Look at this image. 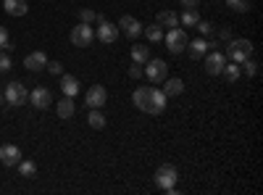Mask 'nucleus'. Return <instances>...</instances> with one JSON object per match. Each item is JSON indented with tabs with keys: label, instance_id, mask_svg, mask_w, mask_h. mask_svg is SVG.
I'll use <instances>...</instances> for the list:
<instances>
[{
	"label": "nucleus",
	"instance_id": "obj_1",
	"mask_svg": "<svg viewBox=\"0 0 263 195\" xmlns=\"http://www.w3.org/2000/svg\"><path fill=\"white\" fill-rule=\"evenodd\" d=\"M132 103H135L142 114L158 116V114L166 111L168 98L163 95V90H156V87H137L135 93H132Z\"/></svg>",
	"mask_w": 263,
	"mask_h": 195
},
{
	"label": "nucleus",
	"instance_id": "obj_2",
	"mask_svg": "<svg viewBox=\"0 0 263 195\" xmlns=\"http://www.w3.org/2000/svg\"><path fill=\"white\" fill-rule=\"evenodd\" d=\"M227 56L234 61V63H242L253 56V42L245 40V37H239V40H229V48H227Z\"/></svg>",
	"mask_w": 263,
	"mask_h": 195
},
{
	"label": "nucleus",
	"instance_id": "obj_3",
	"mask_svg": "<svg viewBox=\"0 0 263 195\" xmlns=\"http://www.w3.org/2000/svg\"><path fill=\"white\" fill-rule=\"evenodd\" d=\"M142 74H145L153 84H156V82H163V79H166V74H168V63H166L163 58H150V61L145 63Z\"/></svg>",
	"mask_w": 263,
	"mask_h": 195
},
{
	"label": "nucleus",
	"instance_id": "obj_4",
	"mask_svg": "<svg viewBox=\"0 0 263 195\" xmlns=\"http://www.w3.org/2000/svg\"><path fill=\"white\" fill-rule=\"evenodd\" d=\"M163 40H166V48H168L171 53H182V50L187 48V42H190L187 29H177V27H171Z\"/></svg>",
	"mask_w": 263,
	"mask_h": 195
},
{
	"label": "nucleus",
	"instance_id": "obj_5",
	"mask_svg": "<svg viewBox=\"0 0 263 195\" xmlns=\"http://www.w3.org/2000/svg\"><path fill=\"white\" fill-rule=\"evenodd\" d=\"M95 40V29L90 24H77L71 29V45L74 48H90Z\"/></svg>",
	"mask_w": 263,
	"mask_h": 195
},
{
	"label": "nucleus",
	"instance_id": "obj_6",
	"mask_svg": "<svg viewBox=\"0 0 263 195\" xmlns=\"http://www.w3.org/2000/svg\"><path fill=\"white\" fill-rule=\"evenodd\" d=\"M95 37L100 40V42H105V45H111V42H116L119 40V27L116 24H111L105 16H98V29H95Z\"/></svg>",
	"mask_w": 263,
	"mask_h": 195
},
{
	"label": "nucleus",
	"instance_id": "obj_7",
	"mask_svg": "<svg viewBox=\"0 0 263 195\" xmlns=\"http://www.w3.org/2000/svg\"><path fill=\"white\" fill-rule=\"evenodd\" d=\"M3 100L11 103V105H24L29 100V93H27V87L21 82H11L6 87V93H3Z\"/></svg>",
	"mask_w": 263,
	"mask_h": 195
},
{
	"label": "nucleus",
	"instance_id": "obj_8",
	"mask_svg": "<svg viewBox=\"0 0 263 195\" xmlns=\"http://www.w3.org/2000/svg\"><path fill=\"white\" fill-rule=\"evenodd\" d=\"M177 180H179V174H177V169H174L171 164H163V166L156 169V185H158L161 190L174 187V185H177Z\"/></svg>",
	"mask_w": 263,
	"mask_h": 195
},
{
	"label": "nucleus",
	"instance_id": "obj_9",
	"mask_svg": "<svg viewBox=\"0 0 263 195\" xmlns=\"http://www.w3.org/2000/svg\"><path fill=\"white\" fill-rule=\"evenodd\" d=\"M203 58H205V74H211V77H218L224 72V66H227V56L218 53V50H213V53H208Z\"/></svg>",
	"mask_w": 263,
	"mask_h": 195
},
{
	"label": "nucleus",
	"instance_id": "obj_10",
	"mask_svg": "<svg viewBox=\"0 0 263 195\" xmlns=\"http://www.w3.org/2000/svg\"><path fill=\"white\" fill-rule=\"evenodd\" d=\"M105 100H108V90L103 87V84H92V87L87 90V95H84L87 108H103Z\"/></svg>",
	"mask_w": 263,
	"mask_h": 195
},
{
	"label": "nucleus",
	"instance_id": "obj_11",
	"mask_svg": "<svg viewBox=\"0 0 263 195\" xmlns=\"http://www.w3.org/2000/svg\"><path fill=\"white\" fill-rule=\"evenodd\" d=\"M45 66H48L45 50H34V53H29V56L24 58V69H27V72H45Z\"/></svg>",
	"mask_w": 263,
	"mask_h": 195
},
{
	"label": "nucleus",
	"instance_id": "obj_12",
	"mask_svg": "<svg viewBox=\"0 0 263 195\" xmlns=\"http://www.w3.org/2000/svg\"><path fill=\"white\" fill-rule=\"evenodd\" d=\"M29 103H32L34 108H50L53 93H50L48 87H34V90L29 93Z\"/></svg>",
	"mask_w": 263,
	"mask_h": 195
},
{
	"label": "nucleus",
	"instance_id": "obj_13",
	"mask_svg": "<svg viewBox=\"0 0 263 195\" xmlns=\"http://www.w3.org/2000/svg\"><path fill=\"white\" fill-rule=\"evenodd\" d=\"M119 29H121L126 37H132V40H137V37L142 34V24H140V21H137L135 16H121Z\"/></svg>",
	"mask_w": 263,
	"mask_h": 195
},
{
	"label": "nucleus",
	"instance_id": "obj_14",
	"mask_svg": "<svg viewBox=\"0 0 263 195\" xmlns=\"http://www.w3.org/2000/svg\"><path fill=\"white\" fill-rule=\"evenodd\" d=\"M21 161V150H18V145H0V164L3 166H16Z\"/></svg>",
	"mask_w": 263,
	"mask_h": 195
},
{
	"label": "nucleus",
	"instance_id": "obj_15",
	"mask_svg": "<svg viewBox=\"0 0 263 195\" xmlns=\"http://www.w3.org/2000/svg\"><path fill=\"white\" fill-rule=\"evenodd\" d=\"M61 93L66 98H74L79 93V79L71 77V74H61Z\"/></svg>",
	"mask_w": 263,
	"mask_h": 195
},
{
	"label": "nucleus",
	"instance_id": "obj_16",
	"mask_svg": "<svg viewBox=\"0 0 263 195\" xmlns=\"http://www.w3.org/2000/svg\"><path fill=\"white\" fill-rule=\"evenodd\" d=\"M182 93H184V82L182 79H177V77L166 79V84H163V95L166 98H179Z\"/></svg>",
	"mask_w": 263,
	"mask_h": 195
},
{
	"label": "nucleus",
	"instance_id": "obj_17",
	"mask_svg": "<svg viewBox=\"0 0 263 195\" xmlns=\"http://www.w3.org/2000/svg\"><path fill=\"white\" fill-rule=\"evenodd\" d=\"M3 8H6L8 16H24L29 11L27 0H3Z\"/></svg>",
	"mask_w": 263,
	"mask_h": 195
},
{
	"label": "nucleus",
	"instance_id": "obj_18",
	"mask_svg": "<svg viewBox=\"0 0 263 195\" xmlns=\"http://www.w3.org/2000/svg\"><path fill=\"white\" fill-rule=\"evenodd\" d=\"M187 48H190V56H192V58H203L205 50H211V45L205 42V37H197V40L187 42Z\"/></svg>",
	"mask_w": 263,
	"mask_h": 195
},
{
	"label": "nucleus",
	"instance_id": "obj_19",
	"mask_svg": "<svg viewBox=\"0 0 263 195\" xmlns=\"http://www.w3.org/2000/svg\"><path fill=\"white\" fill-rule=\"evenodd\" d=\"M156 24H161V27H166V29L179 27V16L174 13V11H161V13L156 16Z\"/></svg>",
	"mask_w": 263,
	"mask_h": 195
},
{
	"label": "nucleus",
	"instance_id": "obj_20",
	"mask_svg": "<svg viewBox=\"0 0 263 195\" xmlns=\"http://www.w3.org/2000/svg\"><path fill=\"white\" fill-rule=\"evenodd\" d=\"M55 111H58L61 119H71L74 111H77V108H74V98H63V100H58V108H55Z\"/></svg>",
	"mask_w": 263,
	"mask_h": 195
},
{
	"label": "nucleus",
	"instance_id": "obj_21",
	"mask_svg": "<svg viewBox=\"0 0 263 195\" xmlns=\"http://www.w3.org/2000/svg\"><path fill=\"white\" fill-rule=\"evenodd\" d=\"M142 32H145V37H147L150 42H161V40H163V27H161V24L142 27Z\"/></svg>",
	"mask_w": 263,
	"mask_h": 195
},
{
	"label": "nucleus",
	"instance_id": "obj_22",
	"mask_svg": "<svg viewBox=\"0 0 263 195\" xmlns=\"http://www.w3.org/2000/svg\"><path fill=\"white\" fill-rule=\"evenodd\" d=\"M197 21H200V13H197V8H187V11L179 16V24H184V27H195Z\"/></svg>",
	"mask_w": 263,
	"mask_h": 195
},
{
	"label": "nucleus",
	"instance_id": "obj_23",
	"mask_svg": "<svg viewBox=\"0 0 263 195\" xmlns=\"http://www.w3.org/2000/svg\"><path fill=\"white\" fill-rule=\"evenodd\" d=\"M16 166H18V174H21V177H27V180L37 174V164H34V161H24V158H21Z\"/></svg>",
	"mask_w": 263,
	"mask_h": 195
},
{
	"label": "nucleus",
	"instance_id": "obj_24",
	"mask_svg": "<svg viewBox=\"0 0 263 195\" xmlns=\"http://www.w3.org/2000/svg\"><path fill=\"white\" fill-rule=\"evenodd\" d=\"M132 58H135V63H142V66H145V63L150 61V50L145 45H135V48H132Z\"/></svg>",
	"mask_w": 263,
	"mask_h": 195
},
{
	"label": "nucleus",
	"instance_id": "obj_25",
	"mask_svg": "<svg viewBox=\"0 0 263 195\" xmlns=\"http://www.w3.org/2000/svg\"><path fill=\"white\" fill-rule=\"evenodd\" d=\"M92 129H105V114H100V108H92V114L87 116Z\"/></svg>",
	"mask_w": 263,
	"mask_h": 195
},
{
	"label": "nucleus",
	"instance_id": "obj_26",
	"mask_svg": "<svg viewBox=\"0 0 263 195\" xmlns=\"http://www.w3.org/2000/svg\"><path fill=\"white\" fill-rule=\"evenodd\" d=\"M221 74L227 77V82H237V79H239V74H242V72H239V66H237V63H227Z\"/></svg>",
	"mask_w": 263,
	"mask_h": 195
},
{
	"label": "nucleus",
	"instance_id": "obj_27",
	"mask_svg": "<svg viewBox=\"0 0 263 195\" xmlns=\"http://www.w3.org/2000/svg\"><path fill=\"white\" fill-rule=\"evenodd\" d=\"M227 6L237 13H248L250 11V0H227Z\"/></svg>",
	"mask_w": 263,
	"mask_h": 195
},
{
	"label": "nucleus",
	"instance_id": "obj_28",
	"mask_svg": "<svg viewBox=\"0 0 263 195\" xmlns=\"http://www.w3.org/2000/svg\"><path fill=\"white\" fill-rule=\"evenodd\" d=\"M239 72L248 74V77H255V74H258V63H255L253 58H248V61H242V66H239Z\"/></svg>",
	"mask_w": 263,
	"mask_h": 195
},
{
	"label": "nucleus",
	"instance_id": "obj_29",
	"mask_svg": "<svg viewBox=\"0 0 263 195\" xmlns=\"http://www.w3.org/2000/svg\"><path fill=\"white\" fill-rule=\"evenodd\" d=\"M11 66H13V61H11L8 50H0V74H6V72H11Z\"/></svg>",
	"mask_w": 263,
	"mask_h": 195
},
{
	"label": "nucleus",
	"instance_id": "obj_30",
	"mask_svg": "<svg viewBox=\"0 0 263 195\" xmlns=\"http://www.w3.org/2000/svg\"><path fill=\"white\" fill-rule=\"evenodd\" d=\"M79 19H82V24H92V21H98V13L90 8H79Z\"/></svg>",
	"mask_w": 263,
	"mask_h": 195
},
{
	"label": "nucleus",
	"instance_id": "obj_31",
	"mask_svg": "<svg viewBox=\"0 0 263 195\" xmlns=\"http://www.w3.org/2000/svg\"><path fill=\"white\" fill-rule=\"evenodd\" d=\"M195 27H197V32H200L203 37H208V34L213 32V27H211V21H203V19H200V21H197V24H195Z\"/></svg>",
	"mask_w": 263,
	"mask_h": 195
},
{
	"label": "nucleus",
	"instance_id": "obj_32",
	"mask_svg": "<svg viewBox=\"0 0 263 195\" xmlns=\"http://www.w3.org/2000/svg\"><path fill=\"white\" fill-rule=\"evenodd\" d=\"M45 72H48V74H55V77H58V74L63 72V66H61L58 61H48V66H45Z\"/></svg>",
	"mask_w": 263,
	"mask_h": 195
},
{
	"label": "nucleus",
	"instance_id": "obj_33",
	"mask_svg": "<svg viewBox=\"0 0 263 195\" xmlns=\"http://www.w3.org/2000/svg\"><path fill=\"white\" fill-rule=\"evenodd\" d=\"M129 77H132V79H140V77H142V63H132Z\"/></svg>",
	"mask_w": 263,
	"mask_h": 195
},
{
	"label": "nucleus",
	"instance_id": "obj_34",
	"mask_svg": "<svg viewBox=\"0 0 263 195\" xmlns=\"http://www.w3.org/2000/svg\"><path fill=\"white\" fill-rule=\"evenodd\" d=\"M6 48H8V29L0 27V50H6Z\"/></svg>",
	"mask_w": 263,
	"mask_h": 195
},
{
	"label": "nucleus",
	"instance_id": "obj_35",
	"mask_svg": "<svg viewBox=\"0 0 263 195\" xmlns=\"http://www.w3.org/2000/svg\"><path fill=\"white\" fill-rule=\"evenodd\" d=\"M179 3H182L184 8H197V3H200V0H179Z\"/></svg>",
	"mask_w": 263,
	"mask_h": 195
},
{
	"label": "nucleus",
	"instance_id": "obj_36",
	"mask_svg": "<svg viewBox=\"0 0 263 195\" xmlns=\"http://www.w3.org/2000/svg\"><path fill=\"white\" fill-rule=\"evenodd\" d=\"M221 40H224V42H229V40H232V29H229V27H224V29H221Z\"/></svg>",
	"mask_w": 263,
	"mask_h": 195
},
{
	"label": "nucleus",
	"instance_id": "obj_37",
	"mask_svg": "<svg viewBox=\"0 0 263 195\" xmlns=\"http://www.w3.org/2000/svg\"><path fill=\"white\" fill-rule=\"evenodd\" d=\"M0 103H3V93H0Z\"/></svg>",
	"mask_w": 263,
	"mask_h": 195
}]
</instances>
